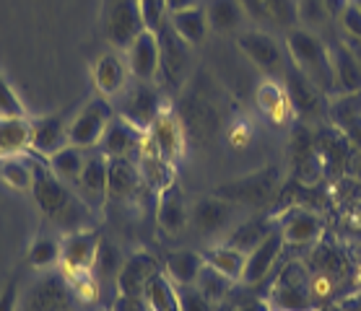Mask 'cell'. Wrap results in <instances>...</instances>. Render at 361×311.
<instances>
[{
	"mask_svg": "<svg viewBox=\"0 0 361 311\" xmlns=\"http://www.w3.org/2000/svg\"><path fill=\"white\" fill-rule=\"evenodd\" d=\"M286 52L288 60L302 70L325 96L336 94V75H333V60H330V47L312 34L310 29H288L286 34Z\"/></svg>",
	"mask_w": 361,
	"mask_h": 311,
	"instance_id": "1",
	"label": "cell"
},
{
	"mask_svg": "<svg viewBox=\"0 0 361 311\" xmlns=\"http://www.w3.org/2000/svg\"><path fill=\"white\" fill-rule=\"evenodd\" d=\"M281 189V172L276 166H263L260 172L245 174L239 179L224 182L221 187L214 189L216 197L229 200L234 205H245V208H260L268 205Z\"/></svg>",
	"mask_w": 361,
	"mask_h": 311,
	"instance_id": "2",
	"label": "cell"
},
{
	"mask_svg": "<svg viewBox=\"0 0 361 311\" xmlns=\"http://www.w3.org/2000/svg\"><path fill=\"white\" fill-rule=\"evenodd\" d=\"M268 303L273 311H312L314 298L310 291V272L302 262H291L279 272Z\"/></svg>",
	"mask_w": 361,
	"mask_h": 311,
	"instance_id": "3",
	"label": "cell"
},
{
	"mask_svg": "<svg viewBox=\"0 0 361 311\" xmlns=\"http://www.w3.org/2000/svg\"><path fill=\"white\" fill-rule=\"evenodd\" d=\"M115 107L109 104L107 96H94L83 104L78 112L71 120V127H68V138H71V146H81V148H97L107 125L112 122L115 117Z\"/></svg>",
	"mask_w": 361,
	"mask_h": 311,
	"instance_id": "4",
	"label": "cell"
},
{
	"mask_svg": "<svg viewBox=\"0 0 361 311\" xmlns=\"http://www.w3.org/2000/svg\"><path fill=\"white\" fill-rule=\"evenodd\" d=\"M73 301L75 296L66 272H49L32 283V288L18 298V311H71Z\"/></svg>",
	"mask_w": 361,
	"mask_h": 311,
	"instance_id": "5",
	"label": "cell"
},
{
	"mask_svg": "<svg viewBox=\"0 0 361 311\" xmlns=\"http://www.w3.org/2000/svg\"><path fill=\"white\" fill-rule=\"evenodd\" d=\"M237 47L263 75H268V78L283 75V68H286L288 60H286V55H283V47L279 44V39L271 37L268 32H263V29L239 32Z\"/></svg>",
	"mask_w": 361,
	"mask_h": 311,
	"instance_id": "6",
	"label": "cell"
},
{
	"mask_svg": "<svg viewBox=\"0 0 361 311\" xmlns=\"http://www.w3.org/2000/svg\"><path fill=\"white\" fill-rule=\"evenodd\" d=\"M281 81H283V89H286V94H288L291 109H294V115L299 117V120H317L320 115L328 112L325 94H322L291 60H288L286 68H283Z\"/></svg>",
	"mask_w": 361,
	"mask_h": 311,
	"instance_id": "7",
	"label": "cell"
},
{
	"mask_svg": "<svg viewBox=\"0 0 361 311\" xmlns=\"http://www.w3.org/2000/svg\"><path fill=\"white\" fill-rule=\"evenodd\" d=\"M146 32L138 0H109L107 3V39L115 49H128Z\"/></svg>",
	"mask_w": 361,
	"mask_h": 311,
	"instance_id": "8",
	"label": "cell"
},
{
	"mask_svg": "<svg viewBox=\"0 0 361 311\" xmlns=\"http://www.w3.org/2000/svg\"><path fill=\"white\" fill-rule=\"evenodd\" d=\"M99 244H102V234L97 229H78L68 231L60 246V262H63V272L73 275V272H89L97 260Z\"/></svg>",
	"mask_w": 361,
	"mask_h": 311,
	"instance_id": "9",
	"label": "cell"
},
{
	"mask_svg": "<svg viewBox=\"0 0 361 311\" xmlns=\"http://www.w3.org/2000/svg\"><path fill=\"white\" fill-rule=\"evenodd\" d=\"M148 135H151V140L157 143L159 153L164 156L169 164H177L182 156H185L188 135H185L182 120L172 104H164V107H161V112L157 115V120H154V125H151Z\"/></svg>",
	"mask_w": 361,
	"mask_h": 311,
	"instance_id": "10",
	"label": "cell"
},
{
	"mask_svg": "<svg viewBox=\"0 0 361 311\" xmlns=\"http://www.w3.org/2000/svg\"><path fill=\"white\" fill-rule=\"evenodd\" d=\"M164 107V101L159 96V91L151 86V83H143L138 81V86L133 91H128L123 99V107L115 109L117 115L125 117L128 122H133L138 130L148 132L151 130V125L157 120V115L161 112Z\"/></svg>",
	"mask_w": 361,
	"mask_h": 311,
	"instance_id": "11",
	"label": "cell"
},
{
	"mask_svg": "<svg viewBox=\"0 0 361 311\" xmlns=\"http://www.w3.org/2000/svg\"><path fill=\"white\" fill-rule=\"evenodd\" d=\"M143 140H146V132L138 130V127L133 122H128L125 117L115 115L112 122L107 125V130H104V135H102L97 148L107 156V158H133V156H135V161H138Z\"/></svg>",
	"mask_w": 361,
	"mask_h": 311,
	"instance_id": "12",
	"label": "cell"
},
{
	"mask_svg": "<svg viewBox=\"0 0 361 311\" xmlns=\"http://www.w3.org/2000/svg\"><path fill=\"white\" fill-rule=\"evenodd\" d=\"M107 169H109V158L99 148H91L89 158H86V166H83L81 177L75 182V189L78 195L83 197V203L94 208V210H102L107 205Z\"/></svg>",
	"mask_w": 361,
	"mask_h": 311,
	"instance_id": "13",
	"label": "cell"
},
{
	"mask_svg": "<svg viewBox=\"0 0 361 311\" xmlns=\"http://www.w3.org/2000/svg\"><path fill=\"white\" fill-rule=\"evenodd\" d=\"M174 109H177V115L182 120L185 135H190V138L205 143V140H211L219 132V112L205 99L190 94V96H185L180 101V107Z\"/></svg>",
	"mask_w": 361,
	"mask_h": 311,
	"instance_id": "14",
	"label": "cell"
},
{
	"mask_svg": "<svg viewBox=\"0 0 361 311\" xmlns=\"http://www.w3.org/2000/svg\"><path fill=\"white\" fill-rule=\"evenodd\" d=\"M157 223L164 236H177L190 223L188 200L177 179L166 184L161 192H157Z\"/></svg>",
	"mask_w": 361,
	"mask_h": 311,
	"instance_id": "15",
	"label": "cell"
},
{
	"mask_svg": "<svg viewBox=\"0 0 361 311\" xmlns=\"http://www.w3.org/2000/svg\"><path fill=\"white\" fill-rule=\"evenodd\" d=\"M68 112H58V115H44L32 120V151L34 153L49 158L52 153H58L60 148L71 146L68 138V127H71Z\"/></svg>",
	"mask_w": 361,
	"mask_h": 311,
	"instance_id": "16",
	"label": "cell"
},
{
	"mask_svg": "<svg viewBox=\"0 0 361 311\" xmlns=\"http://www.w3.org/2000/svg\"><path fill=\"white\" fill-rule=\"evenodd\" d=\"M157 37L159 49H161V68H159V73H164L166 81H182L185 73L190 70V49L192 47L174 32L169 21L159 29Z\"/></svg>",
	"mask_w": 361,
	"mask_h": 311,
	"instance_id": "17",
	"label": "cell"
},
{
	"mask_svg": "<svg viewBox=\"0 0 361 311\" xmlns=\"http://www.w3.org/2000/svg\"><path fill=\"white\" fill-rule=\"evenodd\" d=\"M279 229L283 234V241L291 246H307L314 244L322 236L325 223L317 213L307 208H291L286 213L279 215Z\"/></svg>",
	"mask_w": 361,
	"mask_h": 311,
	"instance_id": "18",
	"label": "cell"
},
{
	"mask_svg": "<svg viewBox=\"0 0 361 311\" xmlns=\"http://www.w3.org/2000/svg\"><path fill=\"white\" fill-rule=\"evenodd\" d=\"M283 246H286V241H283L281 229L271 231L260 244L255 246L252 252L247 254L242 283H245V286H257V283H263V280L273 272V265H276V260H279V254L283 252Z\"/></svg>",
	"mask_w": 361,
	"mask_h": 311,
	"instance_id": "19",
	"label": "cell"
},
{
	"mask_svg": "<svg viewBox=\"0 0 361 311\" xmlns=\"http://www.w3.org/2000/svg\"><path fill=\"white\" fill-rule=\"evenodd\" d=\"M125 52H128L130 75H135V78L143 83H151L157 78L159 68H161V49H159L157 32H148L146 29Z\"/></svg>",
	"mask_w": 361,
	"mask_h": 311,
	"instance_id": "20",
	"label": "cell"
},
{
	"mask_svg": "<svg viewBox=\"0 0 361 311\" xmlns=\"http://www.w3.org/2000/svg\"><path fill=\"white\" fill-rule=\"evenodd\" d=\"M138 169H140V179H143V184H146L151 192H161L166 184H172V182L177 179L174 164H169L164 156L159 153L157 143L151 140L148 132L138 153Z\"/></svg>",
	"mask_w": 361,
	"mask_h": 311,
	"instance_id": "21",
	"label": "cell"
},
{
	"mask_svg": "<svg viewBox=\"0 0 361 311\" xmlns=\"http://www.w3.org/2000/svg\"><path fill=\"white\" fill-rule=\"evenodd\" d=\"M234 210H237V205L229 203V200H221V197L216 195H208V197H200L192 208V213H190V221L195 223V229L200 234H219L234 221Z\"/></svg>",
	"mask_w": 361,
	"mask_h": 311,
	"instance_id": "22",
	"label": "cell"
},
{
	"mask_svg": "<svg viewBox=\"0 0 361 311\" xmlns=\"http://www.w3.org/2000/svg\"><path fill=\"white\" fill-rule=\"evenodd\" d=\"M294 169H296V179L302 182L304 187H312L322 179L325 174V166H322V158L314 148V135L307 127H299L294 132Z\"/></svg>",
	"mask_w": 361,
	"mask_h": 311,
	"instance_id": "23",
	"label": "cell"
},
{
	"mask_svg": "<svg viewBox=\"0 0 361 311\" xmlns=\"http://www.w3.org/2000/svg\"><path fill=\"white\" fill-rule=\"evenodd\" d=\"M140 184H143V179H140L138 161H133V158H109L107 203H125V200H133Z\"/></svg>",
	"mask_w": 361,
	"mask_h": 311,
	"instance_id": "24",
	"label": "cell"
},
{
	"mask_svg": "<svg viewBox=\"0 0 361 311\" xmlns=\"http://www.w3.org/2000/svg\"><path fill=\"white\" fill-rule=\"evenodd\" d=\"M255 101H257V109L263 112L273 125H288L294 115L291 109V101H288V94L283 89V81L279 78H268L265 75L257 91H255Z\"/></svg>",
	"mask_w": 361,
	"mask_h": 311,
	"instance_id": "25",
	"label": "cell"
},
{
	"mask_svg": "<svg viewBox=\"0 0 361 311\" xmlns=\"http://www.w3.org/2000/svg\"><path fill=\"white\" fill-rule=\"evenodd\" d=\"M128 75H130V68H128V60L120 58V52H104L97 60V65H94L97 91L107 99H115L120 94H125V89H128Z\"/></svg>",
	"mask_w": 361,
	"mask_h": 311,
	"instance_id": "26",
	"label": "cell"
},
{
	"mask_svg": "<svg viewBox=\"0 0 361 311\" xmlns=\"http://www.w3.org/2000/svg\"><path fill=\"white\" fill-rule=\"evenodd\" d=\"M157 270H159V262L154 254L135 252L123 262V270L117 275L115 291L123 296H143V288H146V283Z\"/></svg>",
	"mask_w": 361,
	"mask_h": 311,
	"instance_id": "27",
	"label": "cell"
},
{
	"mask_svg": "<svg viewBox=\"0 0 361 311\" xmlns=\"http://www.w3.org/2000/svg\"><path fill=\"white\" fill-rule=\"evenodd\" d=\"M276 229H279V215H276V213L257 215V218H250V221L239 223L237 229L224 239V244L234 246V249H239V252L250 254L255 246L260 244V241H263V239Z\"/></svg>",
	"mask_w": 361,
	"mask_h": 311,
	"instance_id": "28",
	"label": "cell"
},
{
	"mask_svg": "<svg viewBox=\"0 0 361 311\" xmlns=\"http://www.w3.org/2000/svg\"><path fill=\"white\" fill-rule=\"evenodd\" d=\"M32 151V120L0 115V158L24 156Z\"/></svg>",
	"mask_w": 361,
	"mask_h": 311,
	"instance_id": "29",
	"label": "cell"
},
{
	"mask_svg": "<svg viewBox=\"0 0 361 311\" xmlns=\"http://www.w3.org/2000/svg\"><path fill=\"white\" fill-rule=\"evenodd\" d=\"M314 148H317V153H320L325 172H330V169H343L353 146L348 143V138H345L338 127L328 125V127H322V130L314 132Z\"/></svg>",
	"mask_w": 361,
	"mask_h": 311,
	"instance_id": "30",
	"label": "cell"
},
{
	"mask_svg": "<svg viewBox=\"0 0 361 311\" xmlns=\"http://www.w3.org/2000/svg\"><path fill=\"white\" fill-rule=\"evenodd\" d=\"M330 60H333V75H336V94L361 91V65L356 63V58H353L351 52H348L343 39L330 47Z\"/></svg>",
	"mask_w": 361,
	"mask_h": 311,
	"instance_id": "31",
	"label": "cell"
},
{
	"mask_svg": "<svg viewBox=\"0 0 361 311\" xmlns=\"http://www.w3.org/2000/svg\"><path fill=\"white\" fill-rule=\"evenodd\" d=\"M169 24L182 39L188 42L190 47H197L203 44L211 26H208V16H205V8L200 6H192V8L177 11V13H169Z\"/></svg>",
	"mask_w": 361,
	"mask_h": 311,
	"instance_id": "32",
	"label": "cell"
},
{
	"mask_svg": "<svg viewBox=\"0 0 361 311\" xmlns=\"http://www.w3.org/2000/svg\"><path fill=\"white\" fill-rule=\"evenodd\" d=\"M143 301H146L148 311H180L177 286L164 270H157L151 275V280L143 288Z\"/></svg>",
	"mask_w": 361,
	"mask_h": 311,
	"instance_id": "33",
	"label": "cell"
},
{
	"mask_svg": "<svg viewBox=\"0 0 361 311\" xmlns=\"http://www.w3.org/2000/svg\"><path fill=\"white\" fill-rule=\"evenodd\" d=\"M203 254L190 252V249H180V252L166 254L164 272L172 278L174 286H195L197 272L203 270Z\"/></svg>",
	"mask_w": 361,
	"mask_h": 311,
	"instance_id": "34",
	"label": "cell"
},
{
	"mask_svg": "<svg viewBox=\"0 0 361 311\" xmlns=\"http://www.w3.org/2000/svg\"><path fill=\"white\" fill-rule=\"evenodd\" d=\"M205 16H208V26L214 32H237L242 21L247 18L245 8L239 0H208L205 6Z\"/></svg>",
	"mask_w": 361,
	"mask_h": 311,
	"instance_id": "35",
	"label": "cell"
},
{
	"mask_svg": "<svg viewBox=\"0 0 361 311\" xmlns=\"http://www.w3.org/2000/svg\"><path fill=\"white\" fill-rule=\"evenodd\" d=\"M89 151L91 148H81V146H66L60 148L58 153H52L47 158L49 169L58 174L60 179L71 182V184H75L78 182V177H81L83 166H86V158H89Z\"/></svg>",
	"mask_w": 361,
	"mask_h": 311,
	"instance_id": "36",
	"label": "cell"
},
{
	"mask_svg": "<svg viewBox=\"0 0 361 311\" xmlns=\"http://www.w3.org/2000/svg\"><path fill=\"white\" fill-rule=\"evenodd\" d=\"M203 262L216 267L219 272L224 275H229L234 283H242V272H245V265H247V254L234 249V246H226V244H219V246H211V249H203Z\"/></svg>",
	"mask_w": 361,
	"mask_h": 311,
	"instance_id": "37",
	"label": "cell"
},
{
	"mask_svg": "<svg viewBox=\"0 0 361 311\" xmlns=\"http://www.w3.org/2000/svg\"><path fill=\"white\" fill-rule=\"evenodd\" d=\"M123 262L125 260L120 257V252H117L115 244H107V241H102V244H99L97 260H94V267H91L99 288L117 286V275H120V270H123Z\"/></svg>",
	"mask_w": 361,
	"mask_h": 311,
	"instance_id": "38",
	"label": "cell"
},
{
	"mask_svg": "<svg viewBox=\"0 0 361 311\" xmlns=\"http://www.w3.org/2000/svg\"><path fill=\"white\" fill-rule=\"evenodd\" d=\"M234 286H237V283H234L229 275L219 272L216 267H211V265H203V270L197 272V280H195L197 291L214 303L226 301V296L231 293V288Z\"/></svg>",
	"mask_w": 361,
	"mask_h": 311,
	"instance_id": "39",
	"label": "cell"
},
{
	"mask_svg": "<svg viewBox=\"0 0 361 311\" xmlns=\"http://www.w3.org/2000/svg\"><path fill=\"white\" fill-rule=\"evenodd\" d=\"M325 117H328V125H333L338 130H341L345 122H351L353 117H361V91L330 96Z\"/></svg>",
	"mask_w": 361,
	"mask_h": 311,
	"instance_id": "40",
	"label": "cell"
},
{
	"mask_svg": "<svg viewBox=\"0 0 361 311\" xmlns=\"http://www.w3.org/2000/svg\"><path fill=\"white\" fill-rule=\"evenodd\" d=\"M0 177L18 192H32V166L26 161V156L0 158Z\"/></svg>",
	"mask_w": 361,
	"mask_h": 311,
	"instance_id": "41",
	"label": "cell"
},
{
	"mask_svg": "<svg viewBox=\"0 0 361 311\" xmlns=\"http://www.w3.org/2000/svg\"><path fill=\"white\" fill-rule=\"evenodd\" d=\"M60 252H63V246L55 236H39L29 246V254H26V260L32 265L34 270H44V267H52V265L60 262Z\"/></svg>",
	"mask_w": 361,
	"mask_h": 311,
	"instance_id": "42",
	"label": "cell"
},
{
	"mask_svg": "<svg viewBox=\"0 0 361 311\" xmlns=\"http://www.w3.org/2000/svg\"><path fill=\"white\" fill-rule=\"evenodd\" d=\"M265 6L279 26L294 29L299 24V3L296 0H265Z\"/></svg>",
	"mask_w": 361,
	"mask_h": 311,
	"instance_id": "43",
	"label": "cell"
},
{
	"mask_svg": "<svg viewBox=\"0 0 361 311\" xmlns=\"http://www.w3.org/2000/svg\"><path fill=\"white\" fill-rule=\"evenodd\" d=\"M180 311H214V301H208L195 286H177Z\"/></svg>",
	"mask_w": 361,
	"mask_h": 311,
	"instance_id": "44",
	"label": "cell"
},
{
	"mask_svg": "<svg viewBox=\"0 0 361 311\" xmlns=\"http://www.w3.org/2000/svg\"><path fill=\"white\" fill-rule=\"evenodd\" d=\"M148 32H159L166 24V0H138Z\"/></svg>",
	"mask_w": 361,
	"mask_h": 311,
	"instance_id": "45",
	"label": "cell"
},
{
	"mask_svg": "<svg viewBox=\"0 0 361 311\" xmlns=\"http://www.w3.org/2000/svg\"><path fill=\"white\" fill-rule=\"evenodd\" d=\"M0 115L3 117H26V109H24V104H21V99H18L16 91L6 83L3 75H0Z\"/></svg>",
	"mask_w": 361,
	"mask_h": 311,
	"instance_id": "46",
	"label": "cell"
},
{
	"mask_svg": "<svg viewBox=\"0 0 361 311\" xmlns=\"http://www.w3.org/2000/svg\"><path fill=\"white\" fill-rule=\"evenodd\" d=\"M310 291H312L314 301H325L336 291V275H330V272H314V275H310Z\"/></svg>",
	"mask_w": 361,
	"mask_h": 311,
	"instance_id": "47",
	"label": "cell"
},
{
	"mask_svg": "<svg viewBox=\"0 0 361 311\" xmlns=\"http://www.w3.org/2000/svg\"><path fill=\"white\" fill-rule=\"evenodd\" d=\"M296 3H299V18H302V21L322 24L325 18H330L322 0H296Z\"/></svg>",
	"mask_w": 361,
	"mask_h": 311,
	"instance_id": "48",
	"label": "cell"
},
{
	"mask_svg": "<svg viewBox=\"0 0 361 311\" xmlns=\"http://www.w3.org/2000/svg\"><path fill=\"white\" fill-rule=\"evenodd\" d=\"M341 26H343L345 37L361 39V8H356L353 3H348V8L341 13Z\"/></svg>",
	"mask_w": 361,
	"mask_h": 311,
	"instance_id": "49",
	"label": "cell"
},
{
	"mask_svg": "<svg viewBox=\"0 0 361 311\" xmlns=\"http://www.w3.org/2000/svg\"><path fill=\"white\" fill-rule=\"evenodd\" d=\"M239 3H242L247 18H255V21H260V24H276L268 6H265V0H239Z\"/></svg>",
	"mask_w": 361,
	"mask_h": 311,
	"instance_id": "50",
	"label": "cell"
},
{
	"mask_svg": "<svg viewBox=\"0 0 361 311\" xmlns=\"http://www.w3.org/2000/svg\"><path fill=\"white\" fill-rule=\"evenodd\" d=\"M112 311H148L143 296H123L117 293L112 301Z\"/></svg>",
	"mask_w": 361,
	"mask_h": 311,
	"instance_id": "51",
	"label": "cell"
},
{
	"mask_svg": "<svg viewBox=\"0 0 361 311\" xmlns=\"http://www.w3.org/2000/svg\"><path fill=\"white\" fill-rule=\"evenodd\" d=\"M18 283L16 278L11 280L8 286L0 291V311H18Z\"/></svg>",
	"mask_w": 361,
	"mask_h": 311,
	"instance_id": "52",
	"label": "cell"
},
{
	"mask_svg": "<svg viewBox=\"0 0 361 311\" xmlns=\"http://www.w3.org/2000/svg\"><path fill=\"white\" fill-rule=\"evenodd\" d=\"M250 138H252V130L247 127V122H234V127H231V132H229L231 146L245 148L247 143H250Z\"/></svg>",
	"mask_w": 361,
	"mask_h": 311,
	"instance_id": "53",
	"label": "cell"
},
{
	"mask_svg": "<svg viewBox=\"0 0 361 311\" xmlns=\"http://www.w3.org/2000/svg\"><path fill=\"white\" fill-rule=\"evenodd\" d=\"M341 132L348 138V143H351L353 148L361 151V117H353L351 122H345L343 127H341Z\"/></svg>",
	"mask_w": 361,
	"mask_h": 311,
	"instance_id": "54",
	"label": "cell"
},
{
	"mask_svg": "<svg viewBox=\"0 0 361 311\" xmlns=\"http://www.w3.org/2000/svg\"><path fill=\"white\" fill-rule=\"evenodd\" d=\"M322 3H325V11H328L330 18H341V13L348 8L351 0H322Z\"/></svg>",
	"mask_w": 361,
	"mask_h": 311,
	"instance_id": "55",
	"label": "cell"
},
{
	"mask_svg": "<svg viewBox=\"0 0 361 311\" xmlns=\"http://www.w3.org/2000/svg\"><path fill=\"white\" fill-rule=\"evenodd\" d=\"M197 6V0H166V13H177V11L192 8Z\"/></svg>",
	"mask_w": 361,
	"mask_h": 311,
	"instance_id": "56",
	"label": "cell"
},
{
	"mask_svg": "<svg viewBox=\"0 0 361 311\" xmlns=\"http://www.w3.org/2000/svg\"><path fill=\"white\" fill-rule=\"evenodd\" d=\"M237 311H273V309H271V303H268V301H263V298H255V301L242 303Z\"/></svg>",
	"mask_w": 361,
	"mask_h": 311,
	"instance_id": "57",
	"label": "cell"
},
{
	"mask_svg": "<svg viewBox=\"0 0 361 311\" xmlns=\"http://www.w3.org/2000/svg\"><path fill=\"white\" fill-rule=\"evenodd\" d=\"M343 44L348 47V52H351L353 58H356V63L361 65V39H356V37H345L343 34Z\"/></svg>",
	"mask_w": 361,
	"mask_h": 311,
	"instance_id": "58",
	"label": "cell"
},
{
	"mask_svg": "<svg viewBox=\"0 0 361 311\" xmlns=\"http://www.w3.org/2000/svg\"><path fill=\"white\" fill-rule=\"evenodd\" d=\"M353 6H356V8H361V0H351Z\"/></svg>",
	"mask_w": 361,
	"mask_h": 311,
	"instance_id": "59",
	"label": "cell"
}]
</instances>
